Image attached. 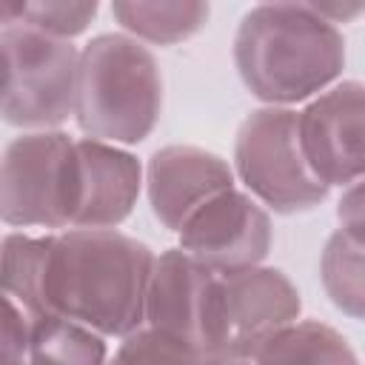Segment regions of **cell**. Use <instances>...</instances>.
Returning a JSON list of instances; mask_svg holds the SVG:
<instances>
[{"label":"cell","mask_w":365,"mask_h":365,"mask_svg":"<svg viewBox=\"0 0 365 365\" xmlns=\"http://www.w3.org/2000/svg\"><path fill=\"white\" fill-rule=\"evenodd\" d=\"M299 140L314 174L348 188L365 177V83L342 80L299 111Z\"/></svg>","instance_id":"obj_8"},{"label":"cell","mask_w":365,"mask_h":365,"mask_svg":"<svg viewBox=\"0 0 365 365\" xmlns=\"http://www.w3.org/2000/svg\"><path fill=\"white\" fill-rule=\"evenodd\" d=\"M299 291L277 268L220 274L208 356H254L262 342L299 319Z\"/></svg>","instance_id":"obj_7"},{"label":"cell","mask_w":365,"mask_h":365,"mask_svg":"<svg viewBox=\"0 0 365 365\" xmlns=\"http://www.w3.org/2000/svg\"><path fill=\"white\" fill-rule=\"evenodd\" d=\"M34 314L26 311L11 297H3V325H0V365H23L31 339Z\"/></svg>","instance_id":"obj_20"},{"label":"cell","mask_w":365,"mask_h":365,"mask_svg":"<svg viewBox=\"0 0 365 365\" xmlns=\"http://www.w3.org/2000/svg\"><path fill=\"white\" fill-rule=\"evenodd\" d=\"M154 259L145 242L117 228L57 231L48 240L40 314H57L100 336L123 339L145 325Z\"/></svg>","instance_id":"obj_1"},{"label":"cell","mask_w":365,"mask_h":365,"mask_svg":"<svg viewBox=\"0 0 365 365\" xmlns=\"http://www.w3.org/2000/svg\"><path fill=\"white\" fill-rule=\"evenodd\" d=\"M205 354L185 345L182 339L163 334L157 328H137L134 334L123 336L117 351L108 356L106 365H202Z\"/></svg>","instance_id":"obj_19"},{"label":"cell","mask_w":365,"mask_h":365,"mask_svg":"<svg viewBox=\"0 0 365 365\" xmlns=\"http://www.w3.org/2000/svg\"><path fill=\"white\" fill-rule=\"evenodd\" d=\"M217 282L220 274L197 262L180 245L163 251L154 259L148 279L145 325L171 334L208 356L214 334Z\"/></svg>","instance_id":"obj_10"},{"label":"cell","mask_w":365,"mask_h":365,"mask_svg":"<svg viewBox=\"0 0 365 365\" xmlns=\"http://www.w3.org/2000/svg\"><path fill=\"white\" fill-rule=\"evenodd\" d=\"M145 188L154 217L168 231L180 234L197 208L234 188V168L214 151L177 143L151 154Z\"/></svg>","instance_id":"obj_11"},{"label":"cell","mask_w":365,"mask_h":365,"mask_svg":"<svg viewBox=\"0 0 365 365\" xmlns=\"http://www.w3.org/2000/svg\"><path fill=\"white\" fill-rule=\"evenodd\" d=\"M202 365H254L248 356H205Z\"/></svg>","instance_id":"obj_22"},{"label":"cell","mask_w":365,"mask_h":365,"mask_svg":"<svg viewBox=\"0 0 365 365\" xmlns=\"http://www.w3.org/2000/svg\"><path fill=\"white\" fill-rule=\"evenodd\" d=\"M319 277L328 299L342 314L365 322V240L336 228L322 248Z\"/></svg>","instance_id":"obj_16"},{"label":"cell","mask_w":365,"mask_h":365,"mask_svg":"<svg viewBox=\"0 0 365 365\" xmlns=\"http://www.w3.org/2000/svg\"><path fill=\"white\" fill-rule=\"evenodd\" d=\"M180 248L217 274L262 265L271 251V217L248 191L228 188L188 217Z\"/></svg>","instance_id":"obj_9"},{"label":"cell","mask_w":365,"mask_h":365,"mask_svg":"<svg viewBox=\"0 0 365 365\" xmlns=\"http://www.w3.org/2000/svg\"><path fill=\"white\" fill-rule=\"evenodd\" d=\"M106 362H108L106 336L57 314H34L31 339L23 365H106Z\"/></svg>","instance_id":"obj_14"},{"label":"cell","mask_w":365,"mask_h":365,"mask_svg":"<svg viewBox=\"0 0 365 365\" xmlns=\"http://www.w3.org/2000/svg\"><path fill=\"white\" fill-rule=\"evenodd\" d=\"M3 120L23 131H57L77 108L80 51L71 40L23 23H0Z\"/></svg>","instance_id":"obj_5"},{"label":"cell","mask_w":365,"mask_h":365,"mask_svg":"<svg viewBox=\"0 0 365 365\" xmlns=\"http://www.w3.org/2000/svg\"><path fill=\"white\" fill-rule=\"evenodd\" d=\"M80 151V208L71 228L108 231L128 220L143 188V165L123 145L77 140Z\"/></svg>","instance_id":"obj_12"},{"label":"cell","mask_w":365,"mask_h":365,"mask_svg":"<svg viewBox=\"0 0 365 365\" xmlns=\"http://www.w3.org/2000/svg\"><path fill=\"white\" fill-rule=\"evenodd\" d=\"M234 66L257 100L291 108L334 86L345 40L314 3H259L237 26Z\"/></svg>","instance_id":"obj_2"},{"label":"cell","mask_w":365,"mask_h":365,"mask_svg":"<svg viewBox=\"0 0 365 365\" xmlns=\"http://www.w3.org/2000/svg\"><path fill=\"white\" fill-rule=\"evenodd\" d=\"M97 3H68V0H46V3H0V23H23L40 34L71 40L83 34L97 17Z\"/></svg>","instance_id":"obj_18"},{"label":"cell","mask_w":365,"mask_h":365,"mask_svg":"<svg viewBox=\"0 0 365 365\" xmlns=\"http://www.w3.org/2000/svg\"><path fill=\"white\" fill-rule=\"evenodd\" d=\"M163 111L157 57L125 31L97 34L80 51L74 120L88 140L143 143Z\"/></svg>","instance_id":"obj_3"},{"label":"cell","mask_w":365,"mask_h":365,"mask_svg":"<svg viewBox=\"0 0 365 365\" xmlns=\"http://www.w3.org/2000/svg\"><path fill=\"white\" fill-rule=\"evenodd\" d=\"M80 208V151L66 131H23L3 151L0 217L11 228L68 231Z\"/></svg>","instance_id":"obj_4"},{"label":"cell","mask_w":365,"mask_h":365,"mask_svg":"<svg viewBox=\"0 0 365 365\" xmlns=\"http://www.w3.org/2000/svg\"><path fill=\"white\" fill-rule=\"evenodd\" d=\"M208 3H111V17L140 43L174 46L208 23Z\"/></svg>","instance_id":"obj_15"},{"label":"cell","mask_w":365,"mask_h":365,"mask_svg":"<svg viewBox=\"0 0 365 365\" xmlns=\"http://www.w3.org/2000/svg\"><path fill=\"white\" fill-rule=\"evenodd\" d=\"M254 365H359L348 339L317 319H297L251 356Z\"/></svg>","instance_id":"obj_13"},{"label":"cell","mask_w":365,"mask_h":365,"mask_svg":"<svg viewBox=\"0 0 365 365\" xmlns=\"http://www.w3.org/2000/svg\"><path fill=\"white\" fill-rule=\"evenodd\" d=\"M46 237L31 234H6L3 251H0V279H3V297H11L26 311L40 314V282L48 254Z\"/></svg>","instance_id":"obj_17"},{"label":"cell","mask_w":365,"mask_h":365,"mask_svg":"<svg viewBox=\"0 0 365 365\" xmlns=\"http://www.w3.org/2000/svg\"><path fill=\"white\" fill-rule=\"evenodd\" d=\"M336 220L342 231L356 240H365V177L342 191L336 202Z\"/></svg>","instance_id":"obj_21"},{"label":"cell","mask_w":365,"mask_h":365,"mask_svg":"<svg viewBox=\"0 0 365 365\" xmlns=\"http://www.w3.org/2000/svg\"><path fill=\"white\" fill-rule=\"evenodd\" d=\"M234 171L248 194L277 214L311 211L331 191L302 151L299 111L282 106H262L240 123Z\"/></svg>","instance_id":"obj_6"}]
</instances>
